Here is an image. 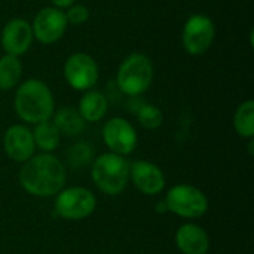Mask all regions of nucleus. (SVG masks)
Instances as JSON below:
<instances>
[{
	"mask_svg": "<svg viewBox=\"0 0 254 254\" xmlns=\"http://www.w3.org/2000/svg\"><path fill=\"white\" fill-rule=\"evenodd\" d=\"M19 183L33 196L57 195L65 183L64 165L51 153L33 155L19 170Z\"/></svg>",
	"mask_w": 254,
	"mask_h": 254,
	"instance_id": "obj_1",
	"label": "nucleus"
},
{
	"mask_svg": "<svg viewBox=\"0 0 254 254\" xmlns=\"http://www.w3.org/2000/svg\"><path fill=\"white\" fill-rule=\"evenodd\" d=\"M13 107L21 121L27 124H40L54 116V94L43 80L34 77L27 79L16 88Z\"/></svg>",
	"mask_w": 254,
	"mask_h": 254,
	"instance_id": "obj_2",
	"label": "nucleus"
},
{
	"mask_svg": "<svg viewBox=\"0 0 254 254\" xmlns=\"http://www.w3.org/2000/svg\"><path fill=\"white\" fill-rule=\"evenodd\" d=\"M155 76L152 60L141 52H132L122 60L116 73V85L119 91L128 97L144 94Z\"/></svg>",
	"mask_w": 254,
	"mask_h": 254,
	"instance_id": "obj_3",
	"label": "nucleus"
},
{
	"mask_svg": "<svg viewBox=\"0 0 254 254\" xmlns=\"http://www.w3.org/2000/svg\"><path fill=\"white\" fill-rule=\"evenodd\" d=\"M95 186L106 195L122 193L129 182V162L116 153H104L97 158L91 168Z\"/></svg>",
	"mask_w": 254,
	"mask_h": 254,
	"instance_id": "obj_4",
	"label": "nucleus"
},
{
	"mask_svg": "<svg viewBox=\"0 0 254 254\" xmlns=\"http://www.w3.org/2000/svg\"><path fill=\"white\" fill-rule=\"evenodd\" d=\"M167 211L177 214L185 219L202 217L208 210V199L195 186L190 185H176L173 186L164 201Z\"/></svg>",
	"mask_w": 254,
	"mask_h": 254,
	"instance_id": "obj_5",
	"label": "nucleus"
},
{
	"mask_svg": "<svg viewBox=\"0 0 254 254\" xmlns=\"http://www.w3.org/2000/svg\"><path fill=\"white\" fill-rule=\"evenodd\" d=\"M216 37V25L213 19L204 13L190 15L182 30V43L183 49L192 55L199 57L205 54Z\"/></svg>",
	"mask_w": 254,
	"mask_h": 254,
	"instance_id": "obj_6",
	"label": "nucleus"
},
{
	"mask_svg": "<svg viewBox=\"0 0 254 254\" xmlns=\"http://www.w3.org/2000/svg\"><path fill=\"white\" fill-rule=\"evenodd\" d=\"M97 207V199L86 188H67L57 193L55 214L65 220H82L89 217Z\"/></svg>",
	"mask_w": 254,
	"mask_h": 254,
	"instance_id": "obj_7",
	"label": "nucleus"
},
{
	"mask_svg": "<svg viewBox=\"0 0 254 254\" xmlns=\"http://www.w3.org/2000/svg\"><path fill=\"white\" fill-rule=\"evenodd\" d=\"M64 79L74 91H89L100 79L97 61L86 52L71 54L64 63Z\"/></svg>",
	"mask_w": 254,
	"mask_h": 254,
	"instance_id": "obj_8",
	"label": "nucleus"
},
{
	"mask_svg": "<svg viewBox=\"0 0 254 254\" xmlns=\"http://www.w3.org/2000/svg\"><path fill=\"white\" fill-rule=\"evenodd\" d=\"M30 24L34 39L42 45H52L58 42L65 34L68 27L64 10L54 6L42 7Z\"/></svg>",
	"mask_w": 254,
	"mask_h": 254,
	"instance_id": "obj_9",
	"label": "nucleus"
},
{
	"mask_svg": "<svg viewBox=\"0 0 254 254\" xmlns=\"http://www.w3.org/2000/svg\"><path fill=\"white\" fill-rule=\"evenodd\" d=\"M103 140L112 153L125 156L132 153L137 146V131L127 119L112 118L103 127Z\"/></svg>",
	"mask_w": 254,
	"mask_h": 254,
	"instance_id": "obj_10",
	"label": "nucleus"
},
{
	"mask_svg": "<svg viewBox=\"0 0 254 254\" xmlns=\"http://www.w3.org/2000/svg\"><path fill=\"white\" fill-rule=\"evenodd\" d=\"M34 36H33L31 24L24 18L9 19L0 33V45L4 54L13 57L24 55L31 48Z\"/></svg>",
	"mask_w": 254,
	"mask_h": 254,
	"instance_id": "obj_11",
	"label": "nucleus"
},
{
	"mask_svg": "<svg viewBox=\"0 0 254 254\" xmlns=\"http://www.w3.org/2000/svg\"><path fill=\"white\" fill-rule=\"evenodd\" d=\"M129 180L144 195H158L165 188V176L161 168L147 161L129 164Z\"/></svg>",
	"mask_w": 254,
	"mask_h": 254,
	"instance_id": "obj_12",
	"label": "nucleus"
},
{
	"mask_svg": "<svg viewBox=\"0 0 254 254\" xmlns=\"http://www.w3.org/2000/svg\"><path fill=\"white\" fill-rule=\"evenodd\" d=\"M3 149L6 155L15 162H25L34 155L33 132L25 125H12L6 129L3 137Z\"/></svg>",
	"mask_w": 254,
	"mask_h": 254,
	"instance_id": "obj_13",
	"label": "nucleus"
},
{
	"mask_svg": "<svg viewBox=\"0 0 254 254\" xmlns=\"http://www.w3.org/2000/svg\"><path fill=\"white\" fill-rule=\"evenodd\" d=\"M176 246L183 254H205L210 249V238L201 226L186 223L176 232Z\"/></svg>",
	"mask_w": 254,
	"mask_h": 254,
	"instance_id": "obj_14",
	"label": "nucleus"
},
{
	"mask_svg": "<svg viewBox=\"0 0 254 254\" xmlns=\"http://www.w3.org/2000/svg\"><path fill=\"white\" fill-rule=\"evenodd\" d=\"M109 109V101L107 97L95 89L85 91L79 101L77 112L83 118L85 122H98L101 121Z\"/></svg>",
	"mask_w": 254,
	"mask_h": 254,
	"instance_id": "obj_15",
	"label": "nucleus"
},
{
	"mask_svg": "<svg viewBox=\"0 0 254 254\" xmlns=\"http://www.w3.org/2000/svg\"><path fill=\"white\" fill-rule=\"evenodd\" d=\"M54 125L60 131V134L67 137L79 135L85 129V121L79 115V112L73 107H64L60 109L57 113H54Z\"/></svg>",
	"mask_w": 254,
	"mask_h": 254,
	"instance_id": "obj_16",
	"label": "nucleus"
},
{
	"mask_svg": "<svg viewBox=\"0 0 254 254\" xmlns=\"http://www.w3.org/2000/svg\"><path fill=\"white\" fill-rule=\"evenodd\" d=\"M22 76V63L19 57L4 54L0 58V91L13 89Z\"/></svg>",
	"mask_w": 254,
	"mask_h": 254,
	"instance_id": "obj_17",
	"label": "nucleus"
},
{
	"mask_svg": "<svg viewBox=\"0 0 254 254\" xmlns=\"http://www.w3.org/2000/svg\"><path fill=\"white\" fill-rule=\"evenodd\" d=\"M31 132H33L36 147L42 149L45 153L54 152L60 146L61 134H60V131L57 129V127L54 125V122L51 119L43 121L40 124H36V128Z\"/></svg>",
	"mask_w": 254,
	"mask_h": 254,
	"instance_id": "obj_18",
	"label": "nucleus"
},
{
	"mask_svg": "<svg viewBox=\"0 0 254 254\" xmlns=\"http://www.w3.org/2000/svg\"><path fill=\"white\" fill-rule=\"evenodd\" d=\"M234 127L240 137L252 140L254 137V101L246 100L241 103L234 116Z\"/></svg>",
	"mask_w": 254,
	"mask_h": 254,
	"instance_id": "obj_19",
	"label": "nucleus"
},
{
	"mask_svg": "<svg viewBox=\"0 0 254 254\" xmlns=\"http://www.w3.org/2000/svg\"><path fill=\"white\" fill-rule=\"evenodd\" d=\"M135 115H137L138 124L146 129H156L162 125V121H164L162 112L156 106L149 104V103H143L140 107H137Z\"/></svg>",
	"mask_w": 254,
	"mask_h": 254,
	"instance_id": "obj_20",
	"label": "nucleus"
},
{
	"mask_svg": "<svg viewBox=\"0 0 254 254\" xmlns=\"http://www.w3.org/2000/svg\"><path fill=\"white\" fill-rule=\"evenodd\" d=\"M92 146L89 143L85 141H79L73 146H70V149L67 150V158L71 167H83L86 165L91 159H92Z\"/></svg>",
	"mask_w": 254,
	"mask_h": 254,
	"instance_id": "obj_21",
	"label": "nucleus"
},
{
	"mask_svg": "<svg viewBox=\"0 0 254 254\" xmlns=\"http://www.w3.org/2000/svg\"><path fill=\"white\" fill-rule=\"evenodd\" d=\"M64 13H65L67 24H71V25H82V24H85L89 19V15H91L88 6L80 4V3L71 4L70 7H67L64 10Z\"/></svg>",
	"mask_w": 254,
	"mask_h": 254,
	"instance_id": "obj_22",
	"label": "nucleus"
},
{
	"mask_svg": "<svg viewBox=\"0 0 254 254\" xmlns=\"http://www.w3.org/2000/svg\"><path fill=\"white\" fill-rule=\"evenodd\" d=\"M74 3H76V0H51V6L61 9V10H65L67 7H70Z\"/></svg>",
	"mask_w": 254,
	"mask_h": 254,
	"instance_id": "obj_23",
	"label": "nucleus"
}]
</instances>
